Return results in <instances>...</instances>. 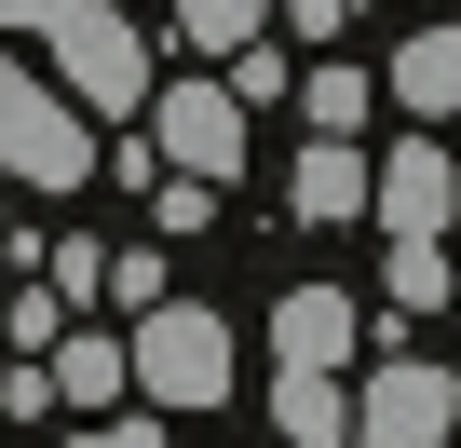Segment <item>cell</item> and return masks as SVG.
Here are the masks:
<instances>
[{
	"instance_id": "12",
	"label": "cell",
	"mask_w": 461,
	"mask_h": 448,
	"mask_svg": "<svg viewBox=\"0 0 461 448\" xmlns=\"http://www.w3.org/2000/svg\"><path fill=\"white\" fill-rule=\"evenodd\" d=\"M380 96H393V82H366V69H312V82H299V109H312V136H353V123H366Z\"/></svg>"
},
{
	"instance_id": "21",
	"label": "cell",
	"mask_w": 461,
	"mask_h": 448,
	"mask_svg": "<svg viewBox=\"0 0 461 448\" xmlns=\"http://www.w3.org/2000/svg\"><path fill=\"white\" fill-rule=\"evenodd\" d=\"M0 259H14V245H0Z\"/></svg>"
},
{
	"instance_id": "10",
	"label": "cell",
	"mask_w": 461,
	"mask_h": 448,
	"mask_svg": "<svg viewBox=\"0 0 461 448\" xmlns=\"http://www.w3.org/2000/svg\"><path fill=\"white\" fill-rule=\"evenodd\" d=\"M393 109L407 123H461V28H420V41H393Z\"/></svg>"
},
{
	"instance_id": "18",
	"label": "cell",
	"mask_w": 461,
	"mask_h": 448,
	"mask_svg": "<svg viewBox=\"0 0 461 448\" xmlns=\"http://www.w3.org/2000/svg\"><path fill=\"white\" fill-rule=\"evenodd\" d=\"M68 448H163V421H82Z\"/></svg>"
},
{
	"instance_id": "14",
	"label": "cell",
	"mask_w": 461,
	"mask_h": 448,
	"mask_svg": "<svg viewBox=\"0 0 461 448\" xmlns=\"http://www.w3.org/2000/svg\"><path fill=\"white\" fill-rule=\"evenodd\" d=\"M393 313H447V245H393Z\"/></svg>"
},
{
	"instance_id": "3",
	"label": "cell",
	"mask_w": 461,
	"mask_h": 448,
	"mask_svg": "<svg viewBox=\"0 0 461 448\" xmlns=\"http://www.w3.org/2000/svg\"><path fill=\"white\" fill-rule=\"evenodd\" d=\"M41 41H55V82L82 109H136L149 96V41H136V14H109V0H68Z\"/></svg>"
},
{
	"instance_id": "9",
	"label": "cell",
	"mask_w": 461,
	"mask_h": 448,
	"mask_svg": "<svg viewBox=\"0 0 461 448\" xmlns=\"http://www.w3.org/2000/svg\"><path fill=\"white\" fill-rule=\"evenodd\" d=\"M353 326H366V313H353L339 286H285V299H272V353H285V367H339Z\"/></svg>"
},
{
	"instance_id": "13",
	"label": "cell",
	"mask_w": 461,
	"mask_h": 448,
	"mask_svg": "<svg viewBox=\"0 0 461 448\" xmlns=\"http://www.w3.org/2000/svg\"><path fill=\"white\" fill-rule=\"evenodd\" d=\"M176 28H190L203 55H258V28H272V0H176Z\"/></svg>"
},
{
	"instance_id": "4",
	"label": "cell",
	"mask_w": 461,
	"mask_h": 448,
	"mask_svg": "<svg viewBox=\"0 0 461 448\" xmlns=\"http://www.w3.org/2000/svg\"><path fill=\"white\" fill-rule=\"evenodd\" d=\"M353 407H366V434H353V448H447L461 380H447L434 353H393V367H366V380H353Z\"/></svg>"
},
{
	"instance_id": "15",
	"label": "cell",
	"mask_w": 461,
	"mask_h": 448,
	"mask_svg": "<svg viewBox=\"0 0 461 448\" xmlns=\"http://www.w3.org/2000/svg\"><path fill=\"white\" fill-rule=\"evenodd\" d=\"M55 299H109V245L68 232V245H55Z\"/></svg>"
},
{
	"instance_id": "5",
	"label": "cell",
	"mask_w": 461,
	"mask_h": 448,
	"mask_svg": "<svg viewBox=\"0 0 461 448\" xmlns=\"http://www.w3.org/2000/svg\"><path fill=\"white\" fill-rule=\"evenodd\" d=\"M149 136H163L176 177H245V96H230V82H176Z\"/></svg>"
},
{
	"instance_id": "16",
	"label": "cell",
	"mask_w": 461,
	"mask_h": 448,
	"mask_svg": "<svg viewBox=\"0 0 461 448\" xmlns=\"http://www.w3.org/2000/svg\"><path fill=\"white\" fill-rule=\"evenodd\" d=\"M109 286H122L136 313H163V299H176V286H163V245H122V259H109Z\"/></svg>"
},
{
	"instance_id": "19",
	"label": "cell",
	"mask_w": 461,
	"mask_h": 448,
	"mask_svg": "<svg viewBox=\"0 0 461 448\" xmlns=\"http://www.w3.org/2000/svg\"><path fill=\"white\" fill-rule=\"evenodd\" d=\"M339 14H353V0H285V28H299V41H339Z\"/></svg>"
},
{
	"instance_id": "8",
	"label": "cell",
	"mask_w": 461,
	"mask_h": 448,
	"mask_svg": "<svg viewBox=\"0 0 461 448\" xmlns=\"http://www.w3.org/2000/svg\"><path fill=\"white\" fill-rule=\"evenodd\" d=\"M272 434H285V448H353L366 407L339 394V367H285V380H272Z\"/></svg>"
},
{
	"instance_id": "6",
	"label": "cell",
	"mask_w": 461,
	"mask_h": 448,
	"mask_svg": "<svg viewBox=\"0 0 461 448\" xmlns=\"http://www.w3.org/2000/svg\"><path fill=\"white\" fill-rule=\"evenodd\" d=\"M447 204H461V163H447L434 136H407V150L380 163V232H393V245H447Z\"/></svg>"
},
{
	"instance_id": "2",
	"label": "cell",
	"mask_w": 461,
	"mask_h": 448,
	"mask_svg": "<svg viewBox=\"0 0 461 448\" xmlns=\"http://www.w3.org/2000/svg\"><path fill=\"white\" fill-rule=\"evenodd\" d=\"M136 394H149V407H230V313L163 299V313L136 326Z\"/></svg>"
},
{
	"instance_id": "1",
	"label": "cell",
	"mask_w": 461,
	"mask_h": 448,
	"mask_svg": "<svg viewBox=\"0 0 461 448\" xmlns=\"http://www.w3.org/2000/svg\"><path fill=\"white\" fill-rule=\"evenodd\" d=\"M0 163H14L28 190H82V177H95L82 96H68V82H28L14 55H0Z\"/></svg>"
},
{
	"instance_id": "7",
	"label": "cell",
	"mask_w": 461,
	"mask_h": 448,
	"mask_svg": "<svg viewBox=\"0 0 461 448\" xmlns=\"http://www.w3.org/2000/svg\"><path fill=\"white\" fill-rule=\"evenodd\" d=\"M285 217H312V232H339V217H380V163L353 136H312L299 177H285Z\"/></svg>"
},
{
	"instance_id": "20",
	"label": "cell",
	"mask_w": 461,
	"mask_h": 448,
	"mask_svg": "<svg viewBox=\"0 0 461 448\" xmlns=\"http://www.w3.org/2000/svg\"><path fill=\"white\" fill-rule=\"evenodd\" d=\"M68 14V0H0V28H55Z\"/></svg>"
},
{
	"instance_id": "11",
	"label": "cell",
	"mask_w": 461,
	"mask_h": 448,
	"mask_svg": "<svg viewBox=\"0 0 461 448\" xmlns=\"http://www.w3.org/2000/svg\"><path fill=\"white\" fill-rule=\"evenodd\" d=\"M41 367H55V394H68V407H122V380H136V353H122L109 326H68Z\"/></svg>"
},
{
	"instance_id": "17",
	"label": "cell",
	"mask_w": 461,
	"mask_h": 448,
	"mask_svg": "<svg viewBox=\"0 0 461 448\" xmlns=\"http://www.w3.org/2000/svg\"><path fill=\"white\" fill-rule=\"evenodd\" d=\"M149 217H163V232H203V217H217V177H163Z\"/></svg>"
}]
</instances>
